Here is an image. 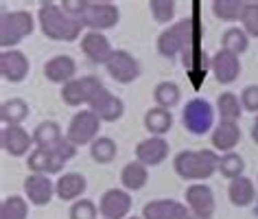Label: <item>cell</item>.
Masks as SVG:
<instances>
[{
  "label": "cell",
  "mask_w": 258,
  "mask_h": 219,
  "mask_svg": "<svg viewBox=\"0 0 258 219\" xmlns=\"http://www.w3.org/2000/svg\"><path fill=\"white\" fill-rule=\"evenodd\" d=\"M221 48L230 50L234 55H243L249 48V35L245 33L241 27H230L223 31L221 35Z\"/></svg>",
  "instance_id": "obj_29"
},
{
  "label": "cell",
  "mask_w": 258,
  "mask_h": 219,
  "mask_svg": "<svg viewBox=\"0 0 258 219\" xmlns=\"http://www.w3.org/2000/svg\"><path fill=\"white\" fill-rule=\"evenodd\" d=\"M77 62L70 55H55L44 64V77L50 83H61L66 86L73 79H77Z\"/></svg>",
  "instance_id": "obj_19"
},
{
  "label": "cell",
  "mask_w": 258,
  "mask_h": 219,
  "mask_svg": "<svg viewBox=\"0 0 258 219\" xmlns=\"http://www.w3.org/2000/svg\"><path fill=\"white\" fill-rule=\"evenodd\" d=\"M77 149H79V147H77L75 143H70L68 138H63L61 143L53 149V153H57V156H59V158L63 160V162H70V160H73V158L77 156Z\"/></svg>",
  "instance_id": "obj_41"
},
{
  "label": "cell",
  "mask_w": 258,
  "mask_h": 219,
  "mask_svg": "<svg viewBox=\"0 0 258 219\" xmlns=\"http://www.w3.org/2000/svg\"><path fill=\"white\" fill-rule=\"evenodd\" d=\"M63 138L66 136L61 134V127H59V123H55V121H44V123H40L33 130V140H35L37 149L53 151Z\"/></svg>",
  "instance_id": "obj_25"
},
{
  "label": "cell",
  "mask_w": 258,
  "mask_h": 219,
  "mask_svg": "<svg viewBox=\"0 0 258 219\" xmlns=\"http://www.w3.org/2000/svg\"><path fill=\"white\" fill-rule=\"evenodd\" d=\"M27 165H29L31 173H42V176L59 173V171H63V167H66V162H63L57 153L46 151V149H37V147L29 153Z\"/></svg>",
  "instance_id": "obj_21"
},
{
  "label": "cell",
  "mask_w": 258,
  "mask_h": 219,
  "mask_svg": "<svg viewBox=\"0 0 258 219\" xmlns=\"http://www.w3.org/2000/svg\"><path fill=\"white\" fill-rule=\"evenodd\" d=\"M149 11H151V16L156 22L166 24V22L173 20V16H175V3H173V0H151Z\"/></svg>",
  "instance_id": "obj_37"
},
{
  "label": "cell",
  "mask_w": 258,
  "mask_h": 219,
  "mask_svg": "<svg viewBox=\"0 0 258 219\" xmlns=\"http://www.w3.org/2000/svg\"><path fill=\"white\" fill-rule=\"evenodd\" d=\"M256 189L254 180H249L247 176L234 178L230 180L228 184V199L232 202V206H238V208H245V206H251L256 199Z\"/></svg>",
  "instance_id": "obj_23"
},
{
  "label": "cell",
  "mask_w": 258,
  "mask_h": 219,
  "mask_svg": "<svg viewBox=\"0 0 258 219\" xmlns=\"http://www.w3.org/2000/svg\"><path fill=\"white\" fill-rule=\"evenodd\" d=\"M33 16L24 9L16 11H3L0 16V46L5 50H11L18 46L24 37H29L33 33Z\"/></svg>",
  "instance_id": "obj_4"
},
{
  "label": "cell",
  "mask_w": 258,
  "mask_h": 219,
  "mask_svg": "<svg viewBox=\"0 0 258 219\" xmlns=\"http://www.w3.org/2000/svg\"><path fill=\"white\" fill-rule=\"evenodd\" d=\"M147 182H149V167H145L138 160H132L122 167L120 171V184L125 186V191L136 193L140 189H145Z\"/></svg>",
  "instance_id": "obj_24"
},
{
  "label": "cell",
  "mask_w": 258,
  "mask_h": 219,
  "mask_svg": "<svg viewBox=\"0 0 258 219\" xmlns=\"http://www.w3.org/2000/svg\"><path fill=\"white\" fill-rule=\"evenodd\" d=\"M173 199H151L143 208V219H166Z\"/></svg>",
  "instance_id": "obj_39"
},
{
  "label": "cell",
  "mask_w": 258,
  "mask_h": 219,
  "mask_svg": "<svg viewBox=\"0 0 258 219\" xmlns=\"http://www.w3.org/2000/svg\"><path fill=\"white\" fill-rule=\"evenodd\" d=\"M217 112L221 114V121H232V123H236L243 114L241 96H236L234 92H221L217 99Z\"/></svg>",
  "instance_id": "obj_30"
},
{
  "label": "cell",
  "mask_w": 258,
  "mask_h": 219,
  "mask_svg": "<svg viewBox=\"0 0 258 219\" xmlns=\"http://www.w3.org/2000/svg\"><path fill=\"white\" fill-rule=\"evenodd\" d=\"M251 140L258 145V114H256V121H254V125H251Z\"/></svg>",
  "instance_id": "obj_43"
},
{
  "label": "cell",
  "mask_w": 258,
  "mask_h": 219,
  "mask_svg": "<svg viewBox=\"0 0 258 219\" xmlns=\"http://www.w3.org/2000/svg\"><path fill=\"white\" fill-rule=\"evenodd\" d=\"M210 70L219 83L228 86V83H234L238 79V75H241V60H238V55L230 53V50L219 48L210 57Z\"/></svg>",
  "instance_id": "obj_14"
},
{
  "label": "cell",
  "mask_w": 258,
  "mask_h": 219,
  "mask_svg": "<svg viewBox=\"0 0 258 219\" xmlns=\"http://www.w3.org/2000/svg\"><path fill=\"white\" fill-rule=\"evenodd\" d=\"M190 217H192V212H190L188 206L182 204V202H177V199H173L166 219H190Z\"/></svg>",
  "instance_id": "obj_42"
},
{
  "label": "cell",
  "mask_w": 258,
  "mask_h": 219,
  "mask_svg": "<svg viewBox=\"0 0 258 219\" xmlns=\"http://www.w3.org/2000/svg\"><path fill=\"white\" fill-rule=\"evenodd\" d=\"M169 158V140L164 136H149L136 145V160L145 167H158Z\"/></svg>",
  "instance_id": "obj_16"
},
{
  "label": "cell",
  "mask_w": 258,
  "mask_h": 219,
  "mask_svg": "<svg viewBox=\"0 0 258 219\" xmlns=\"http://www.w3.org/2000/svg\"><path fill=\"white\" fill-rule=\"evenodd\" d=\"M219 158L212 149H184L173 158V169L182 180H192V182H202L217 173Z\"/></svg>",
  "instance_id": "obj_3"
},
{
  "label": "cell",
  "mask_w": 258,
  "mask_h": 219,
  "mask_svg": "<svg viewBox=\"0 0 258 219\" xmlns=\"http://www.w3.org/2000/svg\"><path fill=\"white\" fill-rule=\"evenodd\" d=\"M153 101H156L158 107L171 110L182 101V90H179L175 81H160L158 86L153 88Z\"/></svg>",
  "instance_id": "obj_28"
},
{
  "label": "cell",
  "mask_w": 258,
  "mask_h": 219,
  "mask_svg": "<svg viewBox=\"0 0 258 219\" xmlns=\"http://www.w3.org/2000/svg\"><path fill=\"white\" fill-rule=\"evenodd\" d=\"M101 123L103 121L96 117L92 110H79L68 123V130H66V138L70 143H75L77 147H83V145H92L96 138H99V132H101Z\"/></svg>",
  "instance_id": "obj_7"
},
{
  "label": "cell",
  "mask_w": 258,
  "mask_h": 219,
  "mask_svg": "<svg viewBox=\"0 0 258 219\" xmlns=\"http://www.w3.org/2000/svg\"><path fill=\"white\" fill-rule=\"evenodd\" d=\"M24 195L33 206H46L55 195V182L42 173H29L24 178Z\"/></svg>",
  "instance_id": "obj_18"
},
{
  "label": "cell",
  "mask_w": 258,
  "mask_h": 219,
  "mask_svg": "<svg viewBox=\"0 0 258 219\" xmlns=\"http://www.w3.org/2000/svg\"><path fill=\"white\" fill-rule=\"evenodd\" d=\"M243 7H245L243 0H215V3L210 5L212 14H215L219 20H223V22H236V20H241Z\"/></svg>",
  "instance_id": "obj_32"
},
{
  "label": "cell",
  "mask_w": 258,
  "mask_h": 219,
  "mask_svg": "<svg viewBox=\"0 0 258 219\" xmlns=\"http://www.w3.org/2000/svg\"><path fill=\"white\" fill-rule=\"evenodd\" d=\"M68 217L70 219H96L99 217V206H96L92 199H77V202H73V206H70L68 210Z\"/></svg>",
  "instance_id": "obj_36"
},
{
  "label": "cell",
  "mask_w": 258,
  "mask_h": 219,
  "mask_svg": "<svg viewBox=\"0 0 258 219\" xmlns=\"http://www.w3.org/2000/svg\"><path fill=\"white\" fill-rule=\"evenodd\" d=\"M190 219H212V217H204V215H192Z\"/></svg>",
  "instance_id": "obj_44"
},
{
  "label": "cell",
  "mask_w": 258,
  "mask_h": 219,
  "mask_svg": "<svg viewBox=\"0 0 258 219\" xmlns=\"http://www.w3.org/2000/svg\"><path fill=\"white\" fill-rule=\"evenodd\" d=\"M88 107L92 110L101 121H105V123H116V121H120L122 114H125V103H122L116 94L109 92L107 88H103L101 92L90 101Z\"/></svg>",
  "instance_id": "obj_15"
},
{
  "label": "cell",
  "mask_w": 258,
  "mask_h": 219,
  "mask_svg": "<svg viewBox=\"0 0 258 219\" xmlns=\"http://www.w3.org/2000/svg\"><path fill=\"white\" fill-rule=\"evenodd\" d=\"M241 105L245 112L258 114V86H247L241 92Z\"/></svg>",
  "instance_id": "obj_40"
},
{
  "label": "cell",
  "mask_w": 258,
  "mask_h": 219,
  "mask_svg": "<svg viewBox=\"0 0 258 219\" xmlns=\"http://www.w3.org/2000/svg\"><path fill=\"white\" fill-rule=\"evenodd\" d=\"M86 189H88L86 176H81V173H77V171L63 173L55 182V195L59 197L61 202H77V199H81Z\"/></svg>",
  "instance_id": "obj_20"
},
{
  "label": "cell",
  "mask_w": 258,
  "mask_h": 219,
  "mask_svg": "<svg viewBox=\"0 0 258 219\" xmlns=\"http://www.w3.org/2000/svg\"><path fill=\"white\" fill-rule=\"evenodd\" d=\"M29 70H31L29 57L24 55L22 50L11 48V50H3V53H0V75L9 83L24 81L29 77Z\"/></svg>",
  "instance_id": "obj_13"
},
{
  "label": "cell",
  "mask_w": 258,
  "mask_h": 219,
  "mask_svg": "<svg viewBox=\"0 0 258 219\" xmlns=\"http://www.w3.org/2000/svg\"><path fill=\"white\" fill-rule=\"evenodd\" d=\"M186 206L190 208L192 215H204V217H212L215 212V193L208 184L204 182H195L186 189Z\"/></svg>",
  "instance_id": "obj_17"
},
{
  "label": "cell",
  "mask_w": 258,
  "mask_h": 219,
  "mask_svg": "<svg viewBox=\"0 0 258 219\" xmlns=\"http://www.w3.org/2000/svg\"><path fill=\"white\" fill-rule=\"evenodd\" d=\"M29 103L22 101V99H7L3 101L0 105V119H3L5 127H11V125H22L24 121L29 119Z\"/></svg>",
  "instance_id": "obj_27"
},
{
  "label": "cell",
  "mask_w": 258,
  "mask_h": 219,
  "mask_svg": "<svg viewBox=\"0 0 258 219\" xmlns=\"http://www.w3.org/2000/svg\"><path fill=\"white\" fill-rule=\"evenodd\" d=\"M81 50L86 55V60L94 66H107L109 57L114 55V48L109 44L105 33L99 31H86L81 35Z\"/></svg>",
  "instance_id": "obj_11"
},
{
  "label": "cell",
  "mask_w": 258,
  "mask_h": 219,
  "mask_svg": "<svg viewBox=\"0 0 258 219\" xmlns=\"http://www.w3.org/2000/svg\"><path fill=\"white\" fill-rule=\"evenodd\" d=\"M103 88H105L103 81L94 75L77 77V79L66 83V86H61V101L70 107H79V105H83V103L90 105V101H92Z\"/></svg>",
  "instance_id": "obj_8"
},
{
  "label": "cell",
  "mask_w": 258,
  "mask_h": 219,
  "mask_svg": "<svg viewBox=\"0 0 258 219\" xmlns=\"http://www.w3.org/2000/svg\"><path fill=\"white\" fill-rule=\"evenodd\" d=\"M116 153H118V147H116L114 138H109V136H99L90 145V156L99 165H109L116 158Z\"/></svg>",
  "instance_id": "obj_31"
},
{
  "label": "cell",
  "mask_w": 258,
  "mask_h": 219,
  "mask_svg": "<svg viewBox=\"0 0 258 219\" xmlns=\"http://www.w3.org/2000/svg\"><path fill=\"white\" fill-rule=\"evenodd\" d=\"M0 147L3 151L11 158H22L35 149V140L33 134H29L22 125H11L5 127L3 134H0Z\"/></svg>",
  "instance_id": "obj_9"
},
{
  "label": "cell",
  "mask_w": 258,
  "mask_h": 219,
  "mask_svg": "<svg viewBox=\"0 0 258 219\" xmlns=\"http://www.w3.org/2000/svg\"><path fill=\"white\" fill-rule=\"evenodd\" d=\"M107 73L116 83H132L140 77V64L129 50L116 48L107 62Z\"/></svg>",
  "instance_id": "obj_10"
},
{
  "label": "cell",
  "mask_w": 258,
  "mask_h": 219,
  "mask_svg": "<svg viewBox=\"0 0 258 219\" xmlns=\"http://www.w3.org/2000/svg\"><path fill=\"white\" fill-rule=\"evenodd\" d=\"M0 219H29V202L22 195H11L3 199Z\"/></svg>",
  "instance_id": "obj_33"
},
{
  "label": "cell",
  "mask_w": 258,
  "mask_h": 219,
  "mask_svg": "<svg viewBox=\"0 0 258 219\" xmlns=\"http://www.w3.org/2000/svg\"><path fill=\"white\" fill-rule=\"evenodd\" d=\"M182 125L186 132L204 136L215 125V107L206 99H190L182 110Z\"/></svg>",
  "instance_id": "obj_6"
},
{
  "label": "cell",
  "mask_w": 258,
  "mask_h": 219,
  "mask_svg": "<svg viewBox=\"0 0 258 219\" xmlns=\"http://www.w3.org/2000/svg\"><path fill=\"white\" fill-rule=\"evenodd\" d=\"M241 29L249 37H258V3H245L241 14Z\"/></svg>",
  "instance_id": "obj_35"
},
{
  "label": "cell",
  "mask_w": 258,
  "mask_h": 219,
  "mask_svg": "<svg viewBox=\"0 0 258 219\" xmlns=\"http://www.w3.org/2000/svg\"><path fill=\"white\" fill-rule=\"evenodd\" d=\"M210 140L217 151L230 153L241 143V127H238V123H232V121H221V123L212 130Z\"/></svg>",
  "instance_id": "obj_22"
},
{
  "label": "cell",
  "mask_w": 258,
  "mask_h": 219,
  "mask_svg": "<svg viewBox=\"0 0 258 219\" xmlns=\"http://www.w3.org/2000/svg\"><path fill=\"white\" fill-rule=\"evenodd\" d=\"M158 53L166 60H175L184 55L186 50L199 46V27L195 18H184L175 24H171L166 31L158 35Z\"/></svg>",
  "instance_id": "obj_2"
},
{
  "label": "cell",
  "mask_w": 258,
  "mask_h": 219,
  "mask_svg": "<svg viewBox=\"0 0 258 219\" xmlns=\"http://www.w3.org/2000/svg\"><path fill=\"white\" fill-rule=\"evenodd\" d=\"M219 173L228 180H234V178H241L243 171H245V160L241 158V153L236 151H230V153H223L219 158Z\"/></svg>",
  "instance_id": "obj_34"
},
{
  "label": "cell",
  "mask_w": 258,
  "mask_h": 219,
  "mask_svg": "<svg viewBox=\"0 0 258 219\" xmlns=\"http://www.w3.org/2000/svg\"><path fill=\"white\" fill-rule=\"evenodd\" d=\"M37 22L44 37L55 42H75L83 31V24L77 18L68 16L57 3H42L37 11Z\"/></svg>",
  "instance_id": "obj_1"
},
{
  "label": "cell",
  "mask_w": 258,
  "mask_h": 219,
  "mask_svg": "<svg viewBox=\"0 0 258 219\" xmlns=\"http://www.w3.org/2000/svg\"><path fill=\"white\" fill-rule=\"evenodd\" d=\"M132 210V195L125 189H109L99 199L101 219H127Z\"/></svg>",
  "instance_id": "obj_12"
},
{
  "label": "cell",
  "mask_w": 258,
  "mask_h": 219,
  "mask_svg": "<svg viewBox=\"0 0 258 219\" xmlns=\"http://www.w3.org/2000/svg\"><path fill=\"white\" fill-rule=\"evenodd\" d=\"M120 20V11L116 5L112 3H105V0H86V7H83V14H81V24L83 29H90V31H103L107 29H114Z\"/></svg>",
  "instance_id": "obj_5"
},
{
  "label": "cell",
  "mask_w": 258,
  "mask_h": 219,
  "mask_svg": "<svg viewBox=\"0 0 258 219\" xmlns=\"http://www.w3.org/2000/svg\"><path fill=\"white\" fill-rule=\"evenodd\" d=\"M182 64L188 70H199V73H206V68H210V60L206 57V53L199 46L186 50L182 55Z\"/></svg>",
  "instance_id": "obj_38"
},
{
  "label": "cell",
  "mask_w": 258,
  "mask_h": 219,
  "mask_svg": "<svg viewBox=\"0 0 258 219\" xmlns=\"http://www.w3.org/2000/svg\"><path fill=\"white\" fill-rule=\"evenodd\" d=\"M145 130L151 134V136H164L169 134V130L173 127V114L171 110H164V107H149L145 112Z\"/></svg>",
  "instance_id": "obj_26"
},
{
  "label": "cell",
  "mask_w": 258,
  "mask_h": 219,
  "mask_svg": "<svg viewBox=\"0 0 258 219\" xmlns=\"http://www.w3.org/2000/svg\"><path fill=\"white\" fill-rule=\"evenodd\" d=\"M127 219H143V217H136V215H134V217H127Z\"/></svg>",
  "instance_id": "obj_45"
}]
</instances>
